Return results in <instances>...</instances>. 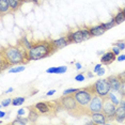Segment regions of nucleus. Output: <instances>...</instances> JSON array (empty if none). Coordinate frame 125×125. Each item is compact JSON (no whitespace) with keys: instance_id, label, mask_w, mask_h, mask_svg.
<instances>
[{"instance_id":"1","label":"nucleus","mask_w":125,"mask_h":125,"mask_svg":"<svg viewBox=\"0 0 125 125\" xmlns=\"http://www.w3.org/2000/svg\"><path fill=\"white\" fill-rule=\"evenodd\" d=\"M24 45L17 42L16 45H8L7 47H2L0 52V65L1 71L3 72L5 69L17 64H28L31 61L29 58V52Z\"/></svg>"},{"instance_id":"2","label":"nucleus","mask_w":125,"mask_h":125,"mask_svg":"<svg viewBox=\"0 0 125 125\" xmlns=\"http://www.w3.org/2000/svg\"><path fill=\"white\" fill-rule=\"evenodd\" d=\"M57 50H59L53 43V40H43V41H35L32 42V46L28 52L31 61L41 60L48 56L53 55Z\"/></svg>"},{"instance_id":"3","label":"nucleus","mask_w":125,"mask_h":125,"mask_svg":"<svg viewBox=\"0 0 125 125\" xmlns=\"http://www.w3.org/2000/svg\"><path fill=\"white\" fill-rule=\"evenodd\" d=\"M58 103L61 110H65L70 115L76 116V118L87 115V108H82L79 106L75 96H74V93L73 94L63 95L62 97L58 98Z\"/></svg>"},{"instance_id":"4","label":"nucleus","mask_w":125,"mask_h":125,"mask_svg":"<svg viewBox=\"0 0 125 125\" xmlns=\"http://www.w3.org/2000/svg\"><path fill=\"white\" fill-rule=\"evenodd\" d=\"M95 94V84H91V86H88L83 89H79L77 92L74 93V96H75L79 106L82 108H87V106L90 104L91 99Z\"/></svg>"},{"instance_id":"5","label":"nucleus","mask_w":125,"mask_h":125,"mask_svg":"<svg viewBox=\"0 0 125 125\" xmlns=\"http://www.w3.org/2000/svg\"><path fill=\"white\" fill-rule=\"evenodd\" d=\"M102 111H103V97H101L98 94H95L91 99L90 104L87 106V115L91 116L93 113Z\"/></svg>"},{"instance_id":"6","label":"nucleus","mask_w":125,"mask_h":125,"mask_svg":"<svg viewBox=\"0 0 125 125\" xmlns=\"http://www.w3.org/2000/svg\"><path fill=\"white\" fill-rule=\"evenodd\" d=\"M116 105L110 101L108 96L103 97V112L107 116V121H111L112 119L115 118V112H116Z\"/></svg>"},{"instance_id":"7","label":"nucleus","mask_w":125,"mask_h":125,"mask_svg":"<svg viewBox=\"0 0 125 125\" xmlns=\"http://www.w3.org/2000/svg\"><path fill=\"white\" fill-rule=\"evenodd\" d=\"M95 90H96V94H98L101 97H105L109 94V92L111 91V88H110L109 81H108V78L105 79H99L95 82Z\"/></svg>"},{"instance_id":"8","label":"nucleus","mask_w":125,"mask_h":125,"mask_svg":"<svg viewBox=\"0 0 125 125\" xmlns=\"http://www.w3.org/2000/svg\"><path fill=\"white\" fill-rule=\"evenodd\" d=\"M66 36H67V39H69L70 44L71 43H81V42L84 41L81 29H77V30L73 31V32H69Z\"/></svg>"},{"instance_id":"9","label":"nucleus","mask_w":125,"mask_h":125,"mask_svg":"<svg viewBox=\"0 0 125 125\" xmlns=\"http://www.w3.org/2000/svg\"><path fill=\"white\" fill-rule=\"evenodd\" d=\"M108 81H109L110 88L111 90L115 91H120L121 84H122V78L119 75H111L108 77Z\"/></svg>"},{"instance_id":"10","label":"nucleus","mask_w":125,"mask_h":125,"mask_svg":"<svg viewBox=\"0 0 125 125\" xmlns=\"http://www.w3.org/2000/svg\"><path fill=\"white\" fill-rule=\"evenodd\" d=\"M115 60H116V56L112 52V50H111V52H105L104 55L101 57V62H102L103 64H105V65H109V64H111Z\"/></svg>"},{"instance_id":"11","label":"nucleus","mask_w":125,"mask_h":125,"mask_svg":"<svg viewBox=\"0 0 125 125\" xmlns=\"http://www.w3.org/2000/svg\"><path fill=\"white\" fill-rule=\"evenodd\" d=\"M91 119L95 124H105L107 123V116L104 115V112H96L91 115Z\"/></svg>"},{"instance_id":"12","label":"nucleus","mask_w":125,"mask_h":125,"mask_svg":"<svg viewBox=\"0 0 125 125\" xmlns=\"http://www.w3.org/2000/svg\"><path fill=\"white\" fill-rule=\"evenodd\" d=\"M27 109H28V111H29V115H28V120H29V122H36V120H38L39 116L41 115H40L38 109L35 108V106H29V107H27Z\"/></svg>"},{"instance_id":"13","label":"nucleus","mask_w":125,"mask_h":125,"mask_svg":"<svg viewBox=\"0 0 125 125\" xmlns=\"http://www.w3.org/2000/svg\"><path fill=\"white\" fill-rule=\"evenodd\" d=\"M89 29H90V32H91V35H92V38H93V36H99V35L104 34V33L107 31L102 24L101 25H97V26L89 27Z\"/></svg>"},{"instance_id":"14","label":"nucleus","mask_w":125,"mask_h":125,"mask_svg":"<svg viewBox=\"0 0 125 125\" xmlns=\"http://www.w3.org/2000/svg\"><path fill=\"white\" fill-rule=\"evenodd\" d=\"M53 43H55V45L57 46V48L58 49H61V48H64L66 47L67 45L70 44L69 42V39H67V36H62V38L58 39V40H53Z\"/></svg>"},{"instance_id":"15","label":"nucleus","mask_w":125,"mask_h":125,"mask_svg":"<svg viewBox=\"0 0 125 125\" xmlns=\"http://www.w3.org/2000/svg\"><path fill=\"white\" fill-rule=\"evenodd\" d=\"M0 12H1V16H3L5 13L11 12L9 0H0Z\"/></svg>"},{"instance_id":"16","label":"nucleus","mask_w":125,"mask_h":125,"mask_svg":"<svg viewBox=\"0 0 125 125\" xmlns=\"http://www.w3.org/2000/svg\"><path fill=\"white\" fill-rule=\"evenodd\" d=\"M115 120L118 122H123L125 120V110L124 108L118 105L116 107V112H115Z\"/></svg>"},{"instance_id":"17","label":"nucleus","mask_w":125,"mask_h":125,"mask_svg":"<svg viewBox=\"0 0 125 125\" xmlns=\"http://www.w3.org/2000/svg\"><path fill=\"white\" fill-rule=\"evenodd\" d=\"M120 92V91H115V90H111L109 92V94H108L107 96L108 97L110 98V101L112 102V103H115L116 106H118V105H120V102H121V98L122 97H120L119 98V96H116V94H118V93Z\"/></svg>"},{"instance_id":"18","label":"nucleus","mask_w":125,"mask_h":125,"mask_svg":"<svg viewBox=\"0 0 125 125\" xmlns=\"http://www.w3.org/2000/svg\"><path fill=\"white\" fill-rule=\"evenodd\" d=\"M9 3H10V9H11V13H14L16 11L19 10L21 5L22 4L21 1L19 0H9Z\"/></svg>"},{"instance_id":"19","label":"nucleus","mask_w":125,"mask_h":125,"mask_svg":"<svg viewBox=\"0 0 125 125\" xmlns=\"http://www.w3.org/2000/svg\"><path fill=\"white\" fill-rule=\"evenodd\" d=\"M113 18H115V21L116 25H120L123 21H125V13L123 12V11H119Z\"/></svg>"},{"instance_id":"20","label":"nucleus","mask_w":125,"mask_h":125,"mask_svg":"<svg viewBox=\"0 0 125 125\" xmlns=\"http://www.w3.org/2000/svg\"><path fill=\"white\" fill-rule=\"evenodd\" d=\"M29 122V120H28V118L27 119H24L21 115H17V118H16V120H14L12 122V124L13 125H24V124H26Z\"/></svg>"},{"instance_id":"21","label":"nucleus","mask_w":125,"mask_h":125,"mask_svg":"<svg viewBox=\"0 0 125 125\" xmlns=\"http://www.w3.org/2000/svg\"><path fill=\"white\" fill-rule=\"evenodd\" d=\"M81 31H82V35H83V40H84V41H87V40H90L91 38H92L89 27H82L81 28Z\"/></svg>"},{"instance_id":"22","label":"nucleus","mask_w":125,"mask_h":125,"mask_svg":"<svg viewBox=\"0 0 125 125\" xmlns=\"http://www.w3.org/2000/svg\"><path fill=\"white\" fill-rule=\"evenodd\" d=\"M26 101L25 97H15L12 99V105L13 106H19V105H22Z\"/></svg>"},{"instance_id":"23","label":"nucleus","mask_w":125,"mask_h":125,"mask_svg":"<svg viewBox=\"0 0 125 125\" xmlns=\"http://www.w3.org/2000/svg\"><path fill=\"white\" fill-rule=\"evenodd\" d=\"M104 26V28L106 30H109V29H111L112 27H115V18H111L110 19V21H108V22H105V24H102Z\"/></svg>"},{"instance_id":"24","label":"nucleus","mask_w":125,"mask_h":125,"mask_svg":"<svg viewBox=\"0 0 125 125\" xmlns=\"http://www.w3.org/2000/svg\"><path fill=\"white\" fill-rule=\"evenodd\" d=\"M22 71H25V66H16V67L11 69L9 72L10 73H19V72H22Z\"/></svg>"},{"instance_id":"25","label":"nucleus","mask_w":125,"mask_h":125,"mask_svg":"<svg viewBox=\"0 0 125 125\" xmlns=\"http://www.w3.org/2000/svg\"><path fill=\"white\" fill-rule=\"evenodd\" d=\"M67 67L66 66H59V67H56V73L55 74H63L66 72Z\"/></svg>"},{"instance_id":"26","label":"nucleus","mask_w":125,"mask_h":125,"mask_svg":"<svg viewBox=\"0 0 125 125\" xmlns=\"http://www.w3.org/2000/svg\"><path fill=\"white\" fill-rule=\"evenodd\" d=\"M10 104H12V99L7 98V99H4V101L1 102V107H8Z\"/></svg>"},{"instance_id":"27","label":"nucleus","mask_w":125,"mask_h":125,"mask_svg":"<svg viewBox=\"0 0 125 125\" xmlns=\"http://www.w3.org/2000/svg\"><path fill=\"white\" fill-rule=\"evenodd\" d=\"M79 89H66L63 92V95H67V94H73V93H75V92H77Z\"/></svg>"},{"instance_id":"28","label":"nucleus","mask_w":125,"mask_h":125,"mask_svg":"<svg viewBox=\"0 0 125 125\" xmlns=\"http://www.w3.org/2000/svg\"><path fill=\"white\" fill-rule=\"evenodd\" d=\"M115 45V46H118L121 50L125 49V42H123V41H119V42H116Z\"/></svg>"},{"instance_id":"29","label":"nucleus","mask_w":125,"mask_h":125,"mask_svg":"<svg viewBox=\"0 0 125 125\" xmlns=\"http://www.w3.org/2000/svg\"><path fill=\"white\" fill-rule=\"evenodd\" d=\"M120 93H121L122 96H125V80H124V79H122V84H121Z\"/></svg>"},{"instance_id":"30","label":"nucleus","mask_w":125,"mask_h":125,"mask_svg":"<svg viewBox=\"0 0 125 125\" xmlns=\"http://www.w3.org/2000/svg\"><path fill=\"white\" fill-rule=\"evenodd\" d=\"M111 50H112V52L115 53V55L116 57H118L119 55H120V52H121V49H120V48H119L118 46H115H115L112 47V49H111Z\"/></svg>"},{"instance_id":"31","label":"nucleus","mask_w":125,"mask_h":125,"mask_svg":"<svg viewBox=\"0 0 125 125\" xmlns=\"http://www.w3.org/2000/svg\"><path fill=\"white\" fill-rule=\"evenodd\" d=\"M84 74H78V75H76V77H75V80H77V81H83L84 80Z\"/></svg>"},{"instance_id":"32","label":"nucleus","mask_w":125,"mask_h":125,"mask_svg":"<svg viewBox=\"0 0 125 125\" xmlns=\"http://www.w3.org/2000/svg\"><path fill=\"white\" fill-rule=\"evenodd\" d=\"M120 106L123 107V108H124V110H125V96H122L121 102H120Z\"/></svg>"},{"instance_id":"33","label":"nucleus","mask_w":125,"mask_h":125,"mask_svg":"<svg viewBox=\"0 0 125 125\" xmlns=\"http://www.w3.org/2000/svg\"><path fill=\"white\" fill-rule=\"evenodd\" d=\"M101 69H102V64H97V65H95V67H94V70H93V72H94V73H97Z\"/></svg>"},{"instance_id":"34","label":"nucleus","mask_w":125,"mask_h":125,"mask_svg":"<svg viewBox=\"0 0 125 125\" xmlns=\"http://www.w3.org/2000/svg\"><path fill=\"white\" fill-rule=\"evenodd\" d=\"M46 72L47 73H50V74H55L56 73V67H50V69H47Z\"/></svg>"},{"instance_id":"35","label":"nucleus","mask_w":125,"mask_h":125,"mask_svg":"<svg viewBox=\"0 0 125 125\" xmlns=\"http://www.w3.org/2000/svg\"><path fill=\"white\" fill-rule=\"evenodd\" d=\"M116 60H118V61H124L125 60V55H119L118 56V58H116Z\"/></svg>"},{"instance_id":"36","label":"nucleus","mask_w":125,"mask_h":125,"mask_svg":"<svg viewBox=\"0 0 125 125\" xmlns=\"http://www.w3.org/2000/svg\"><path fill=\"white\" fill-rule=\"evenodd\" d=\"M26 109H27V108H26ZM26 109H25V108H22V109L18 110V115H25V112H26Z\"/></svg>"},{"instance_id":"37","label":"nucleus","mask_w":125,"mask_h":125,"mask_svg":"<svg viewBox=\"0 0 125 125\" xmlns=\"http://www.w3.org/2000/svg\"><path fill=\"white\" fill-rule=\"evenodd\" d=\"M104 74H105V70L103 69V67H102V69L97 72V75H98V76H102V75H104Z\"/></svg>"},{"instance_id":"38","label":"nucleus","mask_w":125,"mask_h":125,"mask_svg":"<svg viewBox=\"0 0 125 125\" xmlns=\"http://www.w3.org/2000/svg\"><path fill=\"white\" fill-rule=\"evenodd\" d=\"M55 92H56L55 90H50V91H48V92L46 93V95H47V96H50V95H52Z\"/></svg>"},{"instance_id":"39","label":"nucleus","mask_w":125,"mask_h":125,"mask_svg":"<svg viewBox=\"0 0 125 125\" xmlns=\"http://www.w3.org/2000/svg\"><path fill=\"white\" fill-rule=\"evenodd\" d=\"M27 1H31V2H33L34 4H39V1H40V0H27Z\"/></svg>"},{"instance_id":"40","label":"nucleus","mask_w":125,"mask_h":125,"mask_svg":"<svg viewBox=\"0 0 125 125\" xmlns=\"http://www.w3.org/2000/svg\"><path fill=\"white\" fill-rule=\"evenodd\" d=\"M119 76H120V77H121L122 79H124V80H125V72L121 73V74H120V75H119Z\"/></svg>"},{"instance_id":"41","label":"nucleus","mask_w":125,"mask_h":125,"mask_svg":"<svg viewBox=\"0 0 125 125\" xmlns=\"http://www.w3.org/2000/svg\"><path fill=\"white\" fill-rule=\"evenodd\" d=\"M4 115H5V112H4V111H1V112H0V118H4Z\"/></svg>"},{"instance_id":"42","label":"nucleus","mask_w":125,"mask_h":125,"mask_svg":"<svg viewBox=\"0 0 125 125\" xmlns=\"http://www.w3.org/2000/svg\"><path fill=\"white\" fill-rule=\"evenodd\" d=\"M76 67H77L78 70H80V69H81V64H80V63H78V62H77V63H76Z\"/></svg>"},{"instance_id":"43","label":"nucleus","mask_w":125,"mask_h":125,"mask_svg":"<svg viewBox=\"0 0 125 125\" xmlns=\"http://www.w3.org/2000/svg\"><path fill=\"white\" fill-rule=\"evenodd\" d=\"M12 91H13V88H10V89H8L7 92H8V93H10V92H12Z\"/></svg>"},{"instance_id":"44","label":"nucleus","mask_w":125,"mask_h":125,"mask_svg":"<svg viewBox=\"0 0 125 125\" xmlns=\"http://www.w3.org/2000/svg\"><path fill=\"white\" fill-rule=\"evenodd\" d=\"M19 1H21V2H25V1H27V0H19Z\"/></svg>"},{"instance_id":"45","label":"nucleus","mask_w":125,"mask_h":125,"mask_svg":"<svg viewBox=\"0 0 125 125\" xmlns=\"http://www.w3.org/2000/svg\"><path fill=\"white\" fill-rule=\"evenodd\" d=\"M122 11H123V12L125 13V8H124V9H123V10H122Z\"/></svg>"}]
</instances>
